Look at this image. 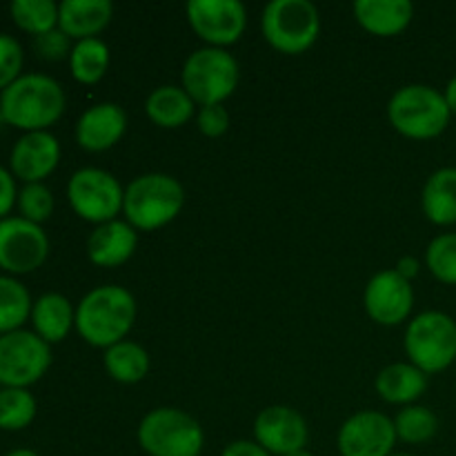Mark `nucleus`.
Masks as SVG:
<instances>
[{
	"label": "nucleus",
	"instance_id": "41",
	"mask_svg": "<svg viewBox=\"0 0 456 456\" xmlns=\"http://www.w3.org/2000/svg\"><path fill=\"white\" fill-rule=\"evenodd\" d=\"M288 456H314V454H312L310 452V450H298V452H292V454H288Z\"/></svg>",
	"mask_w": 456,
	"mask_h": 456
},
{
	"label": "nucleus",
	"instance_id": "11",
	"mask_svg": "<svg viewBox=\"0 0 456 456\" xmlns=\"http://www.w3.org/2000/svg\"><path fill=\"white\" fill-rule=\"evenodd\" d=\"M187 22L208 47L225 49L239 43L248 27V9L239 0H190Z\"/></svg>",
	"mask_w": 456,
	"mask_h": 456
},
{
	"label": "nucleus",
	"instance_id": "25",
	"mask_svg": "<svg viewBox=\"0 0 456 456\" xmlns=\"http://www.w3.org/2000/svg\"><path fill=\"white\" fill-rule=\"evenodd\" d=\"M102 363H105L107 374L114 381L123 383V386H134V383L142 381L150 372V354H147V350L138 343L127 341V338L107 347Z\"/></svg>",
	"mask_w": 456,
	"mask_h": 456
},
{
	"label": "nucleus",
	"instance_id": "39",
	"mask_svg": "<svg viewBox=\"0 0 456 456\" xmlns=\"http://www.w3.org/2000/svg\"><path fill=\"white\" fill-rule=\"evenodd\" d=\"M444 96H445V102H448L450 111L456 114V76H454V78H450V83L445 85Z\"/></svg>",
	"mask_w": 456,
	"mask_h": 456
},
{
	"label": "nucleus",
	"instance_id": "16",
	"mask_svg": "<svg viewBox=\"0 0 456 456\" xmlns=\"http://www.w3.org/2000/svg\"><path fill=\"white\" fill-rule=\"evenodd\" d=\"M61 163V142L52 132H27L9 151V169L22 183H43Z\"/></svg>",
	"mask_w": 456,
	"mask_h": 456
},
{
	"label": "nucleus",
	"instance_id": "1",
	"mask_svg": "<svg viewBox=\"0 0 456 456\" xmlns=\"http://www.w3.org/2000/svg\"><path fill=\"white\" fill-rule=\"evenodd\" d=\"M67 96L56 78L27 71L0 92V118L22 132H49L65 114Z\"/></svg>",
	"mask_w": 456,
	"mask_h": 456
},
{
	"label": "nucleus",
	"instance_id": "26",
	"mask_svg": "<svg viewBox=\"0 0 456 456\" xmlns=\"http://www.w3.org/2000/svg\"><path fill=\"white\" fill-rule=\"evenodd\" d=\"M69 69L78 83L96 85L110 69V47L101 38H87L74 43L69 53Z\"/></svg>",
	"mask_w": 456,
	"mask_h": 456
},
{
	"label": "nucleus",
	"instance_id": "31",
	"mask_svg": "<svg viewBox=\"0 0 456 456\" xmlns=\"http://www.w3.org/2000/svg\"><path fill=\"white\" fill-rule=\"evenodd\" d=\"M426 265L436 281L456 285V232L439 234L426 249Z\"/></svg>",
	"mask_w": 456,
	"mask_h": 456
},
{
	"label": "nucleus",
	"instance_id": "2",
	"mask_svg": "<svg viewBox=\"0 0 456 456\" xmlns=\"http://www.w3.org/2000/svg\"><path fill=\"white\" fill-rule=\"evenodd\" d=\"M136 321V298L120 285H98L76 305V332L94 347L125 341Z\"/></svg>",
	"mask_w": 456,
	"mask_h": 456
},
{
	"label": "nucleus",
	"instance_id": "30",
	"mask_svg": "<svg viewBox=\"0 0 456 456\" xmlns=\"http://www.w3.org/2000/svg\"><path fill=\"white\" fill-rule=\"evenodd\" d=\"M396 439L410 445H421L435 439L439 432V419L430 408L423 405H405L395 419Z\"/></svg>",
	"mask_w": 456,
	"mask_h": 456
},
{
	"label": "nucleus",
	"instance_id": "17",
	"mask_svg": "<svg viewBox=\"0 0 456 456\" xmlns=\"http://www.w3.org/2000/svg\"><path fill=\"white\" fill-rule=\"evenodd\" d=\"M127 132V114L116 102H98L85 110L76 123V142L83 150L107 151Z\"/></svg>",
	"mask_w": 456,
	"mask_h": 456
},
{
	"label": "nucleus",
	"instance_id": "36",
	"mask_svg": "<svg viewBox=\"0 0 456 456\" xmlns=\"http://www.w3.org/2000/svg\"><path fill=\"white\" fill-rule=\"evenodd\" d=\"M16 200H18L16 176L12 174V169L0 165V221L12 216V209L13 205H16Z\"/></svg>",
	"mask_w": 456,
	"mask_h": 456
},
{
	"label": "nucleus",
	"instance_id": "7",
	"mask_svg": "<svg viewBox=\"0 0 456 456\" xmlns=\"http://www.w3.org/2000/svg\"><path fill=\"white\" fill-rule=\"evenodd\" d=\"M138 445L150 456H200L205 432L191 414L178 408H156L138 426Z\"/></svg>",
	"mask_w": 456,
	"mask_h": 456
},
{
	"label": "nucleus",
	"instance_id": "21",
	"mask_svg": "<svg viewBox=\"0 0 456 456\" xmlns=\"http://www.w3.org/2000/svg\"><path fill=\"white\" fill-rule=\"evenodd\" d=\"M29 321L34 325V332L45 343L53 346V343L65 341L71 328H76V307L65 294L45 292L31 305Z\"/></svg>",
	"mask_w": 456,
	"mask_h": 456
},
{
	"label": "nucleus",
	"instance_id": "34",
	"mask_svg": "<svg viewBox=\"0 0 456 456\" xmlns=\"http://www.w3.org/2000/svg\"><path fill=\"white\" fill-rule=\"evenodd\" d=\"M69 36L62 29H52L47 34L34 36V52L38 53L43 61H62V58H69L71 45Z\"/></svg>",
	"mask_w": 456,
	"mask_h": 456
},
{
	"label": "nucleus",
	"instance_id": "35",
	"mask_svg": "<svg viewBox=\"0 0 456 456\" xmlns=\"http://www.w3.org/2000/svg\"><path fill=\"white\" fill-rule=\"evenodd\" d=\"M196 125H199L203 136L221 138L230 129V111L223 105L200 107L199 114H196Z\"/></svg>",
	"mask_w": 456,
	"mask_h": 456
},
{
	"label": "nucleus",
	"instance_id": "9",
	"mask_svg": "<svg viewBox=\"0 0 456 456\" xmlns=\"http://www.w3.org/2000/svg\"><path fill=\"white\" fill-rule=\"evenodd\" d=\"M67 199L83 221L102 225L116 221L123 212L125 190L114 174L98 167H83L71 174L67 183Z\"/></svg>",
	"mask_w": 456,
	"mask_h": 456
},
{
	"label": "nucleus",
	"instance_id": "4",
	"mask_svg": "<svg viewBox=\"0 0 456 456\" xmlns=\"http://www.w3.org/2000/svg\"><path fill=\"white\" fill-rule=\"evenodd\" d=\"M392 127L412 141H430L448 129L452 111L444 92L430 85H405L387 102Z\"/></svg>",
	"mask_w": 456,
	"mask_h": 456
},
{
	"label": "nucleus",
	"instance_id": "42",
	"mask_svg": "<svg viewBox=\"0 0 456 456\" xmlns=\"http://www.w3.org/2000/svg\"><path fill=\"white\" fill-rule=\"evenodd\" d=\"M392 456H414V454H405V452H401V454H392Z\"/></svg>",
	"mask_w": 456,
	"mask_h": 456
},
{
	"label": "nucleus",
	"instance_id": "5",
	"mask_svg": "<svg viewBox=\"0 0 456 456\" xmlns=\"http://www.w3.org/2000/svg\"><path fill=\"white\" fill-rule=\"evenodd\" d=\"M261 31L272 49L298 56L319 40L321 13L310 0H272L263 9Z\"/></svg>",
	"mask_w": 456,
	"mask_h": 456
},
{
	"label": "nucleus",
	"instance_id": "6",
	"mask_svg": "<svg viewBox=\"0 0 456 456\" xmlns=\"http://www.w3.org/2000/svg\"><path fill=\"white\" fill-rule=\"evenodd\" d=\"M181 78L196 105H223L239 87L240 67L225 49L203 47L187 56Z\"/></svg>",
	"mask_w": 456,
	"mask_h": 456
},
{
	"label": "nucleus",
	"instance_id": "8",
	"mask_svg": "<svg viewBox=\"0 0 456 456\" xmlns=\"http://www.w3.org/2000/svg\"><path fill=\"white\" fill-rule=\"evenodd\" d=\"M405 352L421 372L436 374L456 361V321L445 312H423L405 330Z\"/></svg>",
	"mask_w": 456,
	"mask_h": 456
},
{
	"label": "nucleus",
	"instance_id": "40",
	"mask_svg": "<svg viewBox=\"0 0 456 456\" xmlns=\"http://www.w3.org/2000/svg\"><path fill=\"white\" fill-rule=\"evenodd\" d=\"M4 456H40V454L31 448H16V450H9Z\"/></svg>",
	"mask_w": 456,
	"mask_h": 456
},
{
	"label": "nucleus",
	"instance_id": "22",
	"mask_svg": "<svg viewBox=\"0 0 456 456\" xmlns=\"http://www.w3.org/2000/svg\"><path fill=\"white\" fill-rule=\"evenodd\" d=\"M374 386L386 403L405 408L421 399L428 390V374L412 363H392L379 372Z\"/></svg>",
	"mask_w": 456,
	"mask_h": 456
},
{
	"label": "nucleus",
	"instance_id": "12",
	"mask_svg": "<svg viewBox=\"0 0 456 456\" xmlns=\"http://www.w3.org/2000/svg\"><path fill=\"white\" fill-rule=\"evenodd\" d=\"M49 256V236L43 225L20 214L0 221V267L7 274H29Z\"/></svg>",
	"mask_w": 456,
	"mask_h": 456
},
{
	"label": "nucleus",
	"instance_id": "14",
	"mask_svg": "<svg viewBox=\"0 0 456 456\" xmlns=\"http://www.w3.org/2000/svg\"><path fill=\"white\" fill-rule=\"evenodd\" d=\"M363 305L379 325H401L414 307V289L396 270H383L368 281Z\"/></svg>",
	"mask_w": 456,
	"mask_h": 456
},
{
	"label": "nucleus",
	"instance_id": "19",
	"mask_svg": "<svg viewBox=\"0 0 456 456\" xmlns=\"http://www.w3.org/2000/svg\"><path fill=\"white\" fill-rule=\"evenodd\" d=\"M114 18V4L110 0H62L58 4V29L71 40L98 38Z\"/></svg>",
	"mask_w": 456,
	"mask_h": 456
},
{
	"label": "nucleus",
	"instance_id": "24",
	"mask_svg": "<svg viewBox=\"0 0 456 456\" xmlns=\"http://www.w3.org/2000/svg\"><path fill=\"white\" fill-rule=\"evenodd\" d=\"M194 105L190 94L176 85L156 87L145 101V114L154 125L163 129H178L187 125L194 116Z\"/></svg>",
	"mask_w": 456,
	"mask_h": 456
},
{
	"label": "nucleus",
	"instance_id": "33",
	"mask_svg": "<svg viewBox=\"0 0 456 456\" xmlns=\"http://www.w3.org/2000/svg\"><path fill=\"white\" fill-rule=\"evenodd\" d=\"M25 52L13 36L0 34V92L22 76Z\"/></svg>",
	"mask_w": 456,
	"mask_h": 456
},
{
	"label": "nucleus",
	"instance_id": "20",
	"mask_svg": "<svg viewBox=\"0 0 456 456\" xmlns=\"http://www.w3.org/2000/svg\"><path fill=\"white\" fill-rule=\"evenodd\" d=\"M354 16L368 34L390 38L408 29L414 7L410 0H356Z\"/></svg>",
	"mask_w": 456,
	"mask_h": 456
},
{
	"label": "nucleus",
	"instance_id": "10",
	"mask_svg": "<svg viewBox=\"0 0 456 456\" xmlns=\"http://www.w3.org/2000/svg\"><path fill=\"white\" fill-rule=\"evenodd\" d=\"M52 346L34 330L0 334V387H29L47 374Z\"/></svg>",
	"mask_w": 456,
	"mask_h": 456
},
{
	"label": "nucleus",
	"instance_id": "27",
	"mask_svg": "<svg viewBox=\"0 0 456 456\" xmlns=\"http://www.w3.org/2000/svg\"><path fill=\"white\" fill-rule=\"evenodd\" d=\"M31 294L16 276L0 274V334L13 332L31 316Z\"/></svg>",
	"mask_w": 456,
	"mask_h": 456
},
{
	"label": "nucleus",
	"instance_id": "23",
	"mask_svg": "<svg viewBox=\"0 0 456 456\" xmlns=\"http://www.w3.org/2000/svg\"><path fill=\"white\" fill-rule=\"evenodd\" d=\"M423 214L439 227L456 225V167H441L426 181Z\"/></svg>",
	"mask_w": 456,
	"mask_h": 456
},
{
	"label": "nucleus",
	"instance_id": "28",
	"mask_svg": "<svg viewBox=\"0 0 456 456\" xmlns=\"http://www.w3.org/2000/svg\"><path fill=\"white\" fill-rule=\"evenodd\" d=\"M36 396L29 387H0V430H25L36 419Z\"/></svg>",
	"mask_w": 456,
	"mask_h": 456
},
{
	"label": "nucleus",
	"instance_id": "38",
	"mask_svg": "<svg viewBox=\"0 0 456 456\" xmlns=\"http://www.w3.org/2000/svg\"><path fill=\"white\" fill-rule=\"evenodd\" d=\"M395 270L399 272L405 281H410V283H412V279L419 274L421 265H419V261L414 256H403V258H399V263H396Z\"/></svg>",
	"mask_w": 456,
	"mask_h": 456
},
{
	"label": "nucleus",
	"instance_id": "37",
	"mask_svg": "<svg viewBox=\"0 0 456 456\" xmlns=\"http://www.w3.org/2000/svg\"><path fill=\"white\" fill-rule=\"evenodd\" d=\"M221 456H272L263 445H258L256 441H232L230 445H225Z\"/></svg>",
	"mask_w": 456,
	"mask_h": 456
},
{
	"label": "nucleus",
	"instance_id": "32",
	"mask_svg": "<svg viewBox=\"0 0 456 456\" xmlns=\"http://www.w3.org/2000/svg\"><path fill=\"white\" fill-rule=\"evenodd\" d=\"M16 205L22 218L36 223V225H43L53 214V194L45 183H25L18 190Z\"/></svg>",
	"mask_w": 456,
	"mask_h": 456
},
{
	"label": "nucleus",
	"instance_id": "15",
	"mask_svg": "<svg viewBox=\"0 0 456 456\" xmlns=\"http://www.w3.org/2000/svg\"><path fill=\"white\" fill-rule=\"evenodd\" d=\"M310 430L297 410L288 405H270L254 421V441L272 456H288L305 450Z\"/></svg>",
	"mask_w": 456,
	"mask_h": 456
},
{
	"label": "nucleus",
	"instance_id": "18",
	"mask_svg": "<svg viewBox=\"0 0 456 456\" xmlns=\"http://www.w3.org/2000/svg\"><path fill=\"white\" fill-rule=\"evenodd\" d=\"M138 248V232L127 221L102 223L87 239V256L98 267H118L134 256Z\"/></svg>",
	"mask_w": 456,
	"mask_h": 456
},
{
	"label": "nucleus",
	"instance_id": "3",
	"mask_svg": "<svg viewBox=\"0 0 456 456\" xmlns=\"http://www.w3.org/2000/svg\"><path fill=\"white\" fill-rule=\"evenodd\" d=\"M185 205V190L169 174L151 172L125 187V221L136 232H154L169 225Z\"/></svg>",
	"mask_w": 456,
	"mask_h": 456
},
{
	"label": "nucleus",
	"instance_id": "29",
	"mask_svg": "<svg viewBox=\"0 0 456 456\" xmlns=\"http://www.w3.org/2000/svg\"><path fill=\"white\" fill-rule=\"evenodd\" d=\"M12 20L31 36L47 34L58 27V4L53 0H13Z\"/></svg>",
	"mask_w": 456,
	"mask_h": 456
},
{
	"label": "nucleus",
	"instance_id": "13",
	"mask_svg": "<svg viewBox=\"0 0 456 456\" xmlns=\"http://www.w3.org/2000/svg\"><path fill=\"white\" fill-rule=\"evenodd\" d=\"M396 441L395 421L374 410L352 414L337 436L341 456H392Z\"/></svg>",
	"mask_w": 456,
	"mask_h": 456
}]
</instances>
